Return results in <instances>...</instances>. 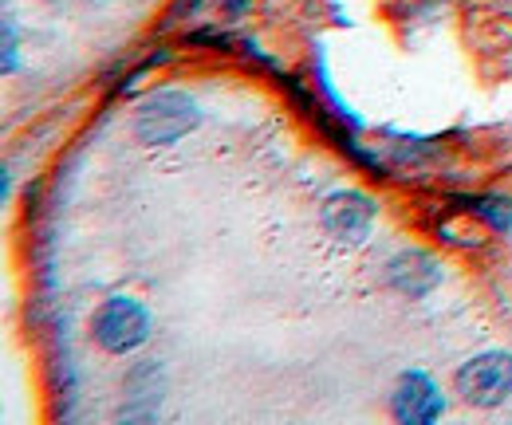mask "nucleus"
I'll return each instance as SVG.
<instances>
[{
  "mask_svg": "<svg viewBox=\"0 0 512 425\" xmlns=\"http://www.w3.org/2000/svg\"><path fill=\"white\" fill-rule=\"evenodd\" d=\"M201 122V111L186 91L166 87L142 99V107L134 111V138L146 146H170L178 138H186L193 126Z\"/></svg>",
  "mask_w": 512,
  "mask_h": 425,
  "instance_id": "1",
  "label": "nucleus"
},
{
  "mask_svg": "<svg viewBox=\"0 0 512 425\" xmlns=\"http://www.w3.org/2000/svg\"><path fill=\"white\" fill-rule=\"evenodd\" d=\"M453 390L473 410H493L512 398V355L509 351H485L453 374Z\"/></svg>",
  "mask_w": 512,
  "mask_h": 425,
  "instance_id": "2",
  "label": "nucleus"
},
{
  "mask_svg": "<svg viewBox=\"0 0 512 425\" xmlns=\"http://www.w3.org/2000/svg\"><path fill=\"white\" fill-rule=\"evenodd\" d=\"M91 339L107 355H130L150 339V311L130 296H111L91 315Z\"/></svg>",
  "mask_w": 512,
  "mask_h": 425,
  "instance_id": "3",
  "label": "nucleus"
},
{
  "mask_svg": "<svg viewBox=\"0 0 512 425\" xmlns=\"http://www.w3.org/2000/svg\"><path fill=\"white\" fill-rule=\"evenodd\" d=\"M390 410L394 418L406 425H430L446 414V394L442 386L422 374V370H406L394 386V398H390Z\"/></svg>",
  "mask_w": 512,
  "mask_h": 425,
  "instance_id": "4",
  "label": "nucleus"
},
{
  "mask_svg": "<svg viewBox=\"0 0 512 425\" xmlns=\"http://www.w3.org/2000/svg\"><path fill=\"white\" fill-rule=\"evenodd\" d=\"M375 213H379V205H375L367 193L339 189V193H331V197L320 205V225L331 233V237L355 244V241H363V237H367V229H371Z\"/></svg>",
  "mask_w": 512,
  "mask_h": 425,
  "instance_id": "5",
  "label": "nucleus"
},
{
  "mask_svg": "<svg viewBox=\"0 0 512 425\" xmlns=\"http://www.w3.org/2000/svg\"><path fill=\"white\" fill-rule=\"evenodd\" d=\"M386 280H390V288L402 292L406 300H422V296H430V292L442 284V264H438L430 252H422V248H406V252L390 256Z\"/></svg>",
  "mask_w": 512,
  "mask_h": 425,
  "instance_id": "6",
  "label": "nucleus"
},
{
  "mask_svg": "<svg viewBox=\"0 0 512 425\" xmlns=\"http://www.w3.org/2000/svg\"><path fill=\"white\" fill-rule=\"evenodd\" d=\"M469 213H477L485 225H493L497 233H512V201L501 193H485V197H465L461 201Z\"/></svg>",
  "mask_w": 512,
  "mask_h": 425,
  "instance_id": "7",
  "label": "nucleus"
},
{
  "mask_svg": "<svg viewBox=\"0 0 512 425\" xmlns=\"http://www.w3.org/2000/svg\"><path fill=\"white\" fill-rule=\"evenodd\" d=\"M16 24H12V16L4 20V71H12L16 67Z\"/></svg>",
  "mask_w": 512,
  "mask_h": 425,
  "instance_id": "8",
  "label": "nucleus"
}]
</instances>
